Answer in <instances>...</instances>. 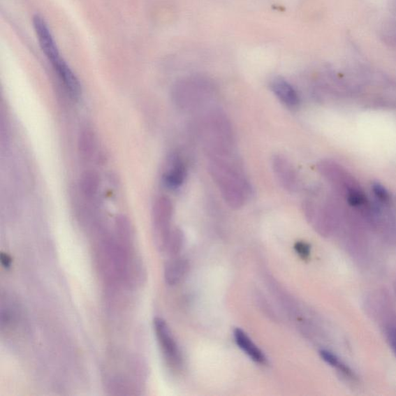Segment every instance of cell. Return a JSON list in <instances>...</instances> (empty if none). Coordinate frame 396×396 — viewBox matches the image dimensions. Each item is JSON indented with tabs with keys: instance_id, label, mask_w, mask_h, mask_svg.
I'll use <instances>...</instances> for the list:
<instances>
[{
	"instance_id": "cell-1",
	"label": "cell",
	"mask_w": 396,
	"mask_h": 396,
	"mask_svg": "<svg viewBox=\"0 0 396 396\" xmlns=\"http://www.w3.org/2000/svg\"><path fill=\"white\" fill-rule=\"evenodd\" d=\"M208 158L212 176L222 197L230 207H241L249 196L250 186L240 163L233 154Z\"/></svg>"
},
{
	"instance_id": "cell-2",
	"label": "cell",
	"mask_w": 396,
	"mask_h": 396,
	"mask_svg": "<svg viewBox=\"0 0 396 396\" xmlns=\"http://www.w3.org/2000/svg\"><path fill=\"white\" fill-rule=\"evenodd\" d=\"M174 213L172 201L167 197H161L156 200L153 207V223L157 246L164 250L172 231L170 224Z\"/></svg>"
},
{
	"instance_id": "cell-3",
	"label": "cell",
	"mask_w": 396,
	"mask_h": 396,
	"mask_svg": "<svg viewBox=\"0 0 396 396\" xmlns=\"http://www.w3.org/2000/svg\"><path fill=\"white\" fill-rule=\"evenodd\" d=\"M154 325L156 339L166 362L172 368L179 369L182 365V353L168 323L162 318H156Z\"/></svg>"
},
{
	"instance_id": "cell-4",
	"label": "cell",
	"mask_w": 396,
	"mask_h": 396,
	"mask_svg": "<svg viewBox=\"0 0 396 396\" xmlns=\"http://www.w3.org/2000/svg\"><path fill=\"white\" fill-rule=\"evenodd\" d=\"M200 82H182L176 86L173 91L175 103L184 109L197 105L205 97V89Z\"/></svg>"
},
{
	"instance_id": "cell-5",
	"label": "cell",
	"mask_w": 396,
	"mask_h": 396,
	"mask_svg": "<svg viewBox=\"0 0 396 396\" xmlns=\"http://www.w3.org/2000/svg\"><path fill=\"white\" fill-rule=\"evenodd\" d=\"M34 30L39 41L43 52L52 64L61 59L59 48L53 38V36L45 20L38 15L33 20Z\"/></svg>"
},
{
	"instance_id": "cell-6",
	"label": "cell",
	"mask_w": 396,
	"mask_h": 396,
	"mask_svg": "<svg viewBox=\"0 0 396 396\" xmlns=\"http://www.w3.org/2000/svg\"><path fill=\"white\" fill-rule=\"evenodd\" d=\"M272 169L279 182L288 191H296L299 187V177L296 169L286 157L276 155L272 158Z\"/></svg>"
},
{
	"instance_id": "cell-7",
	"label": "cell",
	"mask_w": 396,
	"mask_h": 396,
	"mask_svg": "<svg viewBox=\"0 0 396 396\" xmlns=\"http://www.w3.org/2000/svg\"><path fill=\"white\" fill-rule=\"evenodd\" d=\"M186 168L182 158L177 154L172 155L167 170L163 175V182L170 189H177L185 182Z\"/></svg>"
},
{
	"instance_id": "cell-8",
	"label": "cell",
	"mask_w": 396,
	"mask_h": 396,
	"mask_svg": "<svg viewBox=\"0 0 396 396\" xmlns=\"http://www.w3.org/2000/svg\"><path fill=\"white\" fill-rule=\"evenodd\" d=\"M53 68L59 75L64 87L69 92L70 96L73 98H78L82 94V87L78 78L74 72L68 66V64L62 59L59 62L53 64Z\"/></svg>"
},
{
	"instance_id": "cell-9",
	"label": "cell",
	"mask_w": 396,
	"mask_h": 396,
	"mask_svg": "<svg viewBox=\"0 0 396 396\" xmlns=\"http://www.w3.org/2000/svg\"><path fill=\"white\" fill-rule=\"evenodd\" d=\"M270 87L275 96L288 107L295 108L300 103V97L293 86L283 78H276L271 82Z\"/></svg>"
},
{
	"instance_id": "cell-10",
	"label": "cell",
	"mask_w": 396,
	"mask_h": 396,
	"mask_svg": "<svg viewBox=\"0 0 396 396\" xmlns=\"http://www.w3.org/2000/svg\"><path fill=\"white\" fill-rule=\"evenodd\" d=\"M189 269V264L185 258L175 256L165 265L166 283L170 286L177 285L185 277Z\"/></svg>"
},
{
	"instance_id": "cell-11",
	"label": "cell",
	"mask_w": 396,
	"mask_h": 396,
	"mask_svg": "<svg viewBox=\"0 0 396 396\" xmlns=\"http://www.w3.org/2000/svg\"><path fill=\"white\" fill-rule=\"evenodd\" d=\"M234 337L237 346L254 362L261 365L265 364L266 358L263 352L250 339L246 332L240 328H236L234 330Z\"/></svg>"
},
{
	"instance_id": "cell-12",
	"label": "cell",
	"mask_w": 396,
	"mask_h": 396,
	"mask_svg": "<svg viewBox=\"0 0 396 396\" xmlns=\"http://www.w3.org/2000/svg\"><path fill=\"white\" fill-rule=\"evenodd\" d=\"M101 179L96 170H85L80 177L79 187L83 196L87 199L96 198L100 189Z\"/></svg>"
},
{
	"instance_id": "cell-13",
	"label": "cell",
	"mask_w": 396,
	"mask_h": 396,
	"mask_svg": "<svg viewBox=\"0 0 396 396\" xmlns=\"http://www.w3.org/2000/svg\"><path fill=\"white\" fill-rule=\"evenodd\" d=\"M78 150L85 160H89L96 149V135L90 129H85L78 136Z\"/></svg>"
},
{
	"instance_id": "cell-14",
	"label": "cell",
	"mask_w": 396,
	"mask_h": 396,
	"mask_svg": "<svg viewBox=\"0 0 396 396\" xmlns=\"http://www.w3.org/2000/svg\"><path fill=\"white\" fill-rule=\"evenodd\" d=\"M320 355L323 361L330 366L333 367V368L342 373L345 377L353 380L356 379L355 372H353L346 364L343 362L339 358L334 355L332 352L327 350H321L320 351Z\"/></svg>"
},
{
	"instance_id": "cell-15",
	"label": "cell",
	"mask_w": 396,
	"mask_h": 396,
	"mask_svg": "<svg viewBox=\"0 0 396 396\" xmlns=\"http://www.w3.org/2000/svg\"><path fill=\"white\" fill-rule=\"evenodd\" d=\"M184 246V234L181 230H172L164 251H167L172 257L177 256Z\"/></svg>"
},
{
	"instance_id": "cell-16",
	"label": "cell",
	"mask_w": 396,
	"mask_h": 396,
	"mask_svg": "<svg viewBox=\"0 0 396 396\" xmlns=\"http://www.w3.org/2000/svg\"><path fill=\"white\" fill-rule=\"evenodd\" d=\"M347 200L349 204L355 207L364 205L366 203V197L364 192L355 186H351L348 189Z\"/></svg>"
},
{
	"instance_id": "cell-17",
	"label": "cell",
	"mask_w": 396,
	"mask_h": 396,
	"mask_svg": "<svg viewBox=\"0 0 396 396\" xmlns=\"http://www.w3.org/2000/svg\"><path fill=\"white\" fill-rule=\"evenodd\" d=\"M372 190L374 196H376L379 200L383 201V203H386L390 200V193H388V191L383 185L379 183L374 184L372 185Z\"/></svg>"
},
{
	"instance_id": "cell-18",
	"label": "cell",
	"mask_w": 396,
	"mask_h": 396,
	"mask_svg": "<svg viewBox=\"0 0 396 396\" xmlns=\"http://www.w3.org/2000/svg\"><path fill=\"white\" fill-rule=\"evenodd\" d=\"M295 250L300 258L307 259L311 256V246L305 242H298L295 244Z\"/></svg>"
},
{
	"instance_id": "cell-19",
	"label": "cell",
	"mask_w": 396,
	"mask_h": 396,
	"mask_svg": "<svg viewBox=\"0 0 396 396\" xmlns=\"http://www.w3.org/2000/svg\"><path fill=\"white\" fill-rule=\"evenodd\" d=\"M387 337L388 341L390 342V346L396 355V328H391L388 329Z\"/></svg>"
},
{
	"instance_id": "cell-20",
	"label": "cell",
	"mask_w": 396,
	"mask_h": 396,
	"mask_svg": "<svg viewBox=\"0 0 396 396\" xmlns=\"http://www.w3.org/2000/svg\"><path fill=\"white\" fill-rule=\"evenodd\" d=\"M0 261L6 270H8L11 267L13 259L9 254L6 253H1L0 255Z\"/></svg>"
}]
</instances>
